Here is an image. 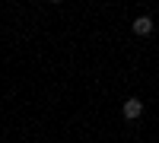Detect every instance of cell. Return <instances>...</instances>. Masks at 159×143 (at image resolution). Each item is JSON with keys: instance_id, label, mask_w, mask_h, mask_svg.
Instances as JSON below:
<instances>
[{"instance_id": "6da1fadb", "label": "cell", "mask_w": 159, "mask_h": 143, "mask_svg": "<svg viewBox=\"0 0 159 143\" xmlns=\"http://www.w3.org/2000/svg\"><path fill=\"white\" fill-rule=\"evenodd\" d=\"M140 114H143V102H140V99H127V102H124V118H127V121H137Z\"/></svg>"}, {"instance_id": "7a4b0ae2", "label": "cell", "mask_w": 159, "mask_h": 143, "mask_svg": "<svg viewBox=\"0 0 159 143\" xmlns=\"http://www.w3.org/2000/svg\"><path fill=\"white\" fill-rule=\"evenodd\" d=\"M130 29H134V35H150V32H153V19H150V16H137Z\"/></svg>"}]
</instances>
